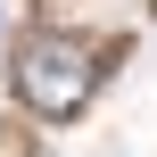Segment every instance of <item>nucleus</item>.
Segmentation results:
<instances>
[{
	"instance_id": "nucleus-1",
	"label": "nucleus",
	"mask_w": 157,
	"mask_h": 157,
	"mask_svg": "<svg viewBox=\"0 0 157 157\" xmlns=\"http://www.w3.org/2000/svg\"><path fill=\"white\" fill-rule=\"evenodd\" d=\"M91 91H99V58H91L75 33H33V41L17 50V99H25L33 116L66 124V116H83Z\"/></svg>"
}]
</instances>
